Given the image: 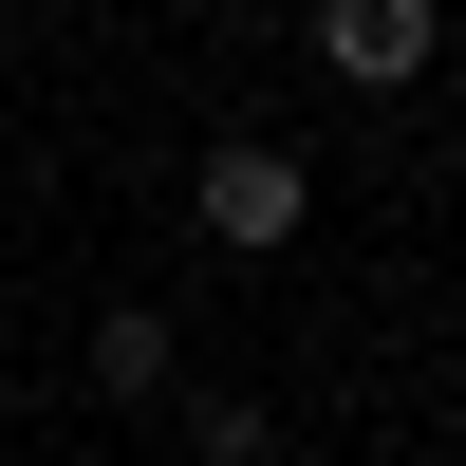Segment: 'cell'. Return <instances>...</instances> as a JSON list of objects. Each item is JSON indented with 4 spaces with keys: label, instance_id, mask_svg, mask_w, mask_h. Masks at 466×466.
<instances>
[{
    "label": "cell",
    "instance_id": "6da1fadb",
    "mask_svg": "<svg viewBox=\"0 0 466 466\" xmlns=\"http://www.w3.org/2000/svg\"><path fill=\"white\" fill-rule=\"evenodd\" d=\"M187 206H206V243H299V149H261V131H224L206 168H187Z\"/></svg>",
    "mask_w": 466,
    "mask_h": 466
},
{
    "label": "cell",
    "instance_id": "5b68a950",
    "mask_svg": "<svg viewBox=\"0 0 466 466\" xmlns=\"http://www.w3.org/2000/svg\"><path fill=\"white\" fill-rule=\"evenodd\" d=\"M448 168H466V149H448Z\"/></svg>",
    "mask_w": 466,
    "mask_h": 466
},
{
    "label": "cell",
    "instance_id": "7a4b0ae2",
    "mask_svg": "<svg viewBox=\"0 0 466 466\" xmlns=\"http://www.w3.org/2000/svg\"><path fill=\"white\" fill-rule=\"evenodd\" d=\"M430 37H448L430 0H336V19H318V56H336V75H373V94H392V75H430Z\"/></svg>",
    "mask_w": 466,
    "mask_h": 466
},
{
    "label": "cell",
    "instance_id": "277c9868",
    "mask_svg": "<svg viewBox=\"0 0 466 466\" xmlns=\"http://www.w3.org/2000/svg\"><path fill=\"white\" fill-rule=\"evenodd\" d=\"M187 448H206V466H280V430H261L243 392H206V410H187Z\"/></svg>",
    "mask_w": 466,
    "mask_h": 466
},
{
    "label": "cell",
    "instance_id": "3957f363",
    "mask_svg": "<svg viewBox=\"0 0 466 466\" xmlns=\"http://www.w3.org/2000/svg\"><path fill=\"white\" fill-rule=\"evenodd\" d=\"M94 392H112V410L168 392V318H149V299H112V318H94Z\"/></svg>",
    "mask_w": 466,
    "mask_h": 466
}]
</instances>
